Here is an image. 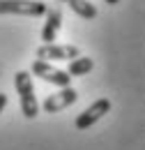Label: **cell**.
Listing matches in <instances>:
<instances>
[{
    "label": "cell",
    "instance_id": "7a4b0ae2",
    "mask_svg": "<svg viewBox=\"0 0 145 150\" xmlns=\"http://www.w3.org/2000/svg\"><path fill=\"white\" fill-rule=\"evenodd\" d=\"M44 16L46 2L42 0H0V16Z\"/></svg>",
    "mask_w": 145,
    "mask_h": 150
},
{
    "label": "cell",
    "instance_id": "8fae6325",
    "mask_svg": "<svg viewBox=\"0 0 145 150\" xmlns=\"http://www.w3.org/2000/svg\"><path fill=\"white\" fill-rule=\"evenodd\" d=\"M106 2H108V5H118L120 0H106Z\"/></svg>",
    "mask_w": 145,
    "mask_h": 150
},
{
    "label": "cell",
    "instance_id": "30bf717a",
    "mask_svg": "<svg viewBox=\"0 0 145 150\" xmlns=\"http://www.w3.org/2000/svg\"><path fill=\"white\" fill-rule=\"evenodd\" d=\"M7 106V95L5 93H0V113H2V109Z\"/></svg>",
    "mask_w": 145,
    "mask_h": 150
},
{
    "label": "cell",
    "instance_id": "52a82bcc",
    "mask_svg": "<svg viewBox=\"0 0 145 150\" xmlns=\"http://www.w3.org/2000/svg\"><path fill=\"white\" fill-rule=\"evenodd\" d=\"M60 25H62V9H60V7H46V23H44V28H42L44 44L55 42Z\"/></svg>",
    "mask_w": 145,
    "mask_h": 150
},
{
    "label": "cell",
    "instance_id": "6da1fadb",
    "mask_svg": "<svg viewBox=\"0 0 145 150\" xmlns=\"http://www.w3.org/2000/svg\"><path fill=\"white\" fill-rule=\"evenodd\" d=\"M14 86L21 97V111L25 118H35L39 113V104L35 97V86H32V76L30 72H16L14 74Z\"/></svg>",
    "mask_w": 145,
    "mask_h": 150
},
{
    "label": "cell",
    "instance_id": "7c38bea8",
    "mask_svg": "<svg viewBox=\"0 0 145 150\" xmlns=\"http://www.w3.org/2000/svg\"><path fill=\"white\" fill-rule=\"evenodd\" d=\"M60 2H67V0H60Z\"/></svg>",
    "mask_w": 145,
    "mask_h": 150
},
{
    "label": "cell",
    "instance_id": "5b68a950",
    "mask_svg": "<svg viewBox=\"0 0 145 150\" xmlns=\"http://www.w3.org/2000/svg\"><path fill=\"white\" fill-rule=\"evenodd\" d=\"M81 56V49L74 44H42L37 49V58L39 60H72V58Z\"/></svg>",
    "mask_w": 145,
    "mask_h": 150
},
{
    "label": "cell",
    "instance_id": "277c9868",
    "mask_svg": "<svg viewBox=\"0 0 145 150\" xmlns=\"http://www.w3.org/2000/svg\"><path fill=\"white\" fill-rule=\"evenodd\" d=\"M108 111H111V102L106 99V97H101V99L92 102V104L85 109V111L78 113L74 125H76V129H88V127H92L97 120H101V118H104Z\"/></svg>",
    "mask_w": 145,
    "mask_h": 150
},
{
    "label": "cell",
    "instance_id": "8992f818",
    "mask_svg": "<svg viewBox=\"0 0 145 150\" xmlns=\"http://www.w3.org/2000/svg\"><path fill=\"white\" fill-rule=\"evenodd\" d=\"M76 99H78V93L74 90L72 86H67V88H60L58 93L49 95V97L44 99L42 109L46 113H58V111H62V109H67V106H72Z\"/></svg>",
    "mask_w": 145,
    "mask_h": 150
},
{
    "label": "cell",
    "instance_id": "ba28073f",
    "mask_svg": "<svg viewBox=\"0 0 145 150\" xmlns=\"http://www.w3.org/2000/svg\"><path fill=\"white\" fill-rule=\"evenodd\" d=\"M94 67V60L88 56H76L69 60V69H65L69 76H85L88 72H92Z\"/></svg>",
    "mask_w": 145,
    "mask_h": 150
},
{
    "label": "cell",
    "instance_id": "3957f363",
    "mask_svg": "<svg viewBox=\"0 0 145 150\" xmlns=\"http://www.w3.org/2000/svg\"><path fill=\"white\" fill-rule=\"evenodd\" d=\"M32 74L39 76V79L46 81V83L58 86V88H67V86L72 83V76L67 74L65 69H58V67H53L49 60H39V58L32 62Z\"/></svg>",
    "mask_w": 145,
    "mask_h": 150
},
{
    "label": "cell",
    "instance_id": "9c48e42d",
    "mask_svg": "<svg viewBox=\"0 0 145 150\" xmlns=\"http://www.w3.org/2000/svg\"><path fill=\"white\" fill-rule=\"evenodd\" d=\"M67 5L72 7V12L76 16H81V19H88L92 21L97 16V7L92 5L90 0H67Z\"/></svg>",
    "mask_w": 145,
    "mask_h": 150
}]
</instances>
